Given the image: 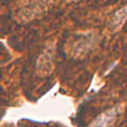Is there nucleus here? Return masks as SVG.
Masks as SVG:
<instances>
[{"label": "nucleus", "mask_w": 127, "mask_h": 127, "mask_svg": "<svg viewBox=\"0 0 127 127\" xmlns=\"http://www.w3.org/2000/svg\"><path fill=\"white\" fill-rule=\"evenodd\" d=\"M114 116H116L114 111H107L105 113L100 114L91 127H107L110 125V123H112V120L114 119Z\"/></svg>", "instance_id": "f257e3e1"}]
</instances>
